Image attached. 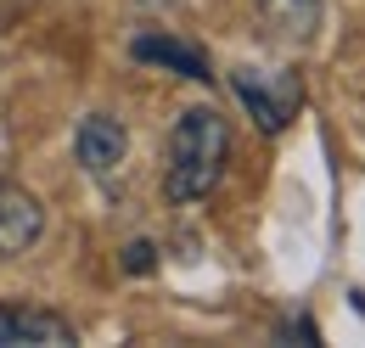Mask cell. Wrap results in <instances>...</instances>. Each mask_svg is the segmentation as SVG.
Returning a JSON list of instances; mask_svg holds the SVG:
<instances>
[{
  "instance_id": "1",
  "label": "cell",
  "mask_w": 365,
  "mask_h": 348,
  "mask_svg": "<svg viewBox=\"0 0 365 348\" xmlns=\"http://www.w3.org/2000/svg\"><path fill=\"white\" fill-rule=\"evenodd\" d=\"M230 163V124L214 107H191L169 130V163H163V197L169 203H202Z\"/></svg>"
},
{
  "instance_id": "2",
  "label": "cell",
  "mask_w": 365,
  "mask_h": 348,
  "mask_svg": "<svg viewBox=\"0 0 365 348\" xmlns=\"http://www.w3.org/2000/svg\"><path fill=\"white\" fill-rule=\"evenodd\" d=\"M230 90H236V101L253 113V124L264 135H281L292 118H298V107H304V73L298 68H236L230 73Z\"/></svg>"
},
{
  "instance_id": "3",
  "label": "cell",
  "mask_w": 365,
  "mask_h": 348,
  "mask_svg": "<svg viewBox=\"0 0 365 348\" xmlns=\"http://www.w3.org/2000/svg\"><path fill=\"white\" fill-rule=\"evenodd\" d=\"M73 152H79V169L107 185L118 174V163H124V152H130V135H124V124L113 113H91L73 130Z\"/></svg>"
},
{
  "instance_id": "4",
  "label": "cell",
  "mask_w": 365,
  "mask_h": 348,
  "mask_svg": "<svg viewBox=\"0 0 365 348\" xmlns=\"http://www.w3.org/2000/svg\"><path fill=\"white\" fill-rule=\"evenodd\" d=\"M73 326L56 309H17L0 304V348H73Z\"/></svg>"
},
{
  "instance_id": "5",
  "label": "cell",
  "mask_w": 365,
  "mask_h": 348,
  "mask_svg": "<svg viewBox=\"0 0 365 348\" xmlns=\"http://www.w3.org/2000/svg\"><path fill=\"white\" fill-rule=\"evenodd\" d=\"M40 236H46V208H40V197L23 191V185H11V180H0V253L17 259V253H29Z\"/></svg>"
},
{
  "instance_id": "6",
  "label": "cell",
  "mask_w": 365,
  "mask_h": 348,
  "mask_svg": "<svg viewBox=\"0 0 365 348\" xmlns=\"http://www.w3.org/2000/svg\"><path fill=\"white\" fill-rule=\"evenodd\" d=\"M130 51H135V62H163V68H175L191 85H208V79H214V73H208V56H202L197 45L175 40V34H135Z\"/></svg>"
},
{
  "instance_id": "7",
  "label": "cell",
  "mask_w": 365,
  "mask_h": 348,
  "mask_svg": "<svg viewBox=\"0 0 365 348\" xmlns=\"http://www.w3.org/2000/svg\"><path fill=\"white\" fill-rule=\"evenodd\" d=\"M259 11L281 40H309L320 23V0H259Z\"/></svg>"
},
{
  "instance_id": "8",
  "label": "cell",
  "mask_w": 365,
  "mask_h": 348,
  "mask_svg": "<svg viewBox=\"0 0 365 348\" xmlns=\"http://www.w3.org/2000/svg\"><path fill=\"white\" fill-rule=\"evenodd\" d=\"M281 337H304V343H320V332L309 326V320H287V326H281Z\"/></svg>"
},
{
  "instance_id": "9",
  "label": "cell",
  "mask_w": 365,
  "mask_h": 348,
  "mask_svg": "<svg viewBox=\"0 0 365 348\" xmlns=\"http://www.w3.org/2000/svg\"><path fill=\"white\" fill-rule=\"evenodd\" d=\"M130 270H152V247H146V242L130 247Z\"/></svg>"
}]
</instances>
